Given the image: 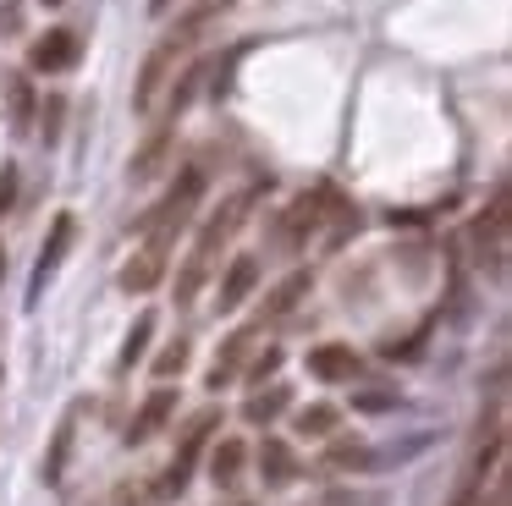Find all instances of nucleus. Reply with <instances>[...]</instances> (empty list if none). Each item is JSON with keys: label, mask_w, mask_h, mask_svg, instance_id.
I'll list each match as a JSON object with an SVG mask.
<instances>
[{"label": "nucleus", "mask_w": 512, "mask_h": 506, "mask_svg": "<svg viewBox=\"0 0 512 506\" xmlns=\"http://www.w3.org/2000/svg\"><path fill=\"white\" fill-rule=\"evenodd\" d=\"M254 204H259V182H248V187H237V193H226L221 204H215L210 215H204L199 237H193V253L182 259L177 286H171L177 308H193V303H199V292H204V281H210L215 259H221V253L232 248V237L243 231V220L254 215Z\"/></svg>", "instance_id": "f257e3e1"}, {"label": "nucleus", "mask_w": 512, "mask_h": 506, "mask_svg": "<svg viewBox=\"0 0 512 506\" xmlns=\"http://www.w3.org/2000/svg\"><path fill=\"white\" fill-rule=\"evenodd\" d=\"M226 11V0H204V6H193V11H182L177 22H171L166 33L155 39V50L144 55V66H138V83H133V110H149L155 105V94L177 77V66L193 55V44L204 39V28H210L215 17Z\"/></svg>", "instance_id": "f03ea898"}, {"label": "nucleus", "mask_w": 512, "mask_h": 506, "mask_svg": "<svg viewBox=\"0 0 512 506\" xmlns=\"http://www.w3.org/2000/svg\"><path fill=\"white\" fill-rule=\"evenodd\" d=\"M204 187H210V171H204V165H182L177 182L133 220V237H155V242H171V248H177V237L188 231L193 209L204 204Z\"/></svg>", "instance_id": "7ed1b4c3"}, {"label": "nucleus", "mask_w": 512, "mask_h": 506, "mask_svg": "<svg viewBox=\"0 0 512 506\" xmlns=\"http://www.w3.org/2000/svg\"><path fill=\"white\" fill-rule=\"evenodd\" d=\"M215 435H221V407H204V413H193L188 424H182V435H177V457H171L166 473H160V479L144 490L149 501H177V495L188 490L193 468H199V457L210 451Z\"/></svg>", "instance_id": "20e7f679"}, {"label": "nucleus", "mask_w": 512, "mask_h": 506, "mask_svg": "<svg viewBox=\"0 0 512 506\" xmlns=\"http://www.w3.org/2000/svg\"><path fill=\"white\" fill-rule=\"evenodd\" d=\"M331 209H336V187H331V182H320L314 193H298V198H292V204L276 215L270 248H276V253H303V248H309V237H320V231H325Z\"/></svg>", "instance_id": "39448f33"}, {"label": "nucleus", "mask_w": 512, "mask_h": 506, "mask_svg": "<svg viewBox=\"0 0 512 506\" xmlns=\"http://www.w3.org/2000/svg\"><path fill=\"white\" fill-rule=\"evenodd\" d=\"M259 275H265V259H259V253H232V259L221 264V281H215V314H237V308L259 292Z\"/></svg>", "instance_id": "423d86ee"}, {"label": "nucleus", "mask_w": 512, "mask_h": 506, "mask_svg": "<svg viewBox=\"0 0 512 506\" xmlns=\"http://www.w3.org/2000/svg\"><path fill=\"white\" fill-rule=\"evenodd\" d=\"M83 61V44L72 28H50L28 44V77H61Z\"/></svg>", "instance_id": "0eeeda50"}, {"label": "nucleus", "mask_w": 512, "mask_h": 506, "mask_svg": "<svg viewBox=\"0 0 512 506\" xmlns=\"http://www.w3.org/2000/svg\"><path fill=\"white\" fill-rule=\"evenodd\" d=\"M166 264H171V242H155V237H144L133 248V259L122 264V275H116V286H122L127 297H144V292H155L160 281H166Z\"/></svg>", "instance_id": "6e6552de"}, {"label": "nucleus", "mask_w": 512, "mask_h": 506, "mask_svg": "<svg viewBox=\"0 0 512 506\" xmlns=\"http://www.w3.org/2000/svg\"><path fill=\"white\" fill-rule=\"evenodd\" d=\"M259 319L254 325H237L232 336L221 341V347H215V358H210V374H204V391H226V385L237 380V374H243V363H248V352L259 347Z\"/></svg>", "instance_id": "1a4fd4ad"}, {"label": "nucleus", "mask_w": 512, "mask_h": 506, "mask_svg": "<svg viewBox=\"0 0 512 506\" xmlns=\"http://www.w3.org/2000/svg\"><path fill=\"white\" fill-rule=\"evenodd\" d=\"M177 402H182V391L177 385H155V391L144 396V402H138V413L127 418V446H149V440L160 435V429L171 424V418H177Z\"/></svg>", "instance_id": "9d476101"}, {"label": "nucleus", "mask_w": 512, "mask_h": 506, "mask_svg": "<svg viewBox=\"0 0 512 506\" xmlns=\"http://www.w3.org/2000/svg\"><path fill=\"white\" fill-rule=\"evenodd\" d=\"M248 462L259 468V479H265V490H287V484H298L303 462H298V446L281 435H265L254 451H248Z\"/></svg>", "instance_id": "9b49d317"}, {"label": "nucleus", "mask_w": 512, "mask_h": 506, "mask_svg": "<svg viewBox=\"0 0 512 506\" xmlns=\"http://www.w3.org/2000/svg\"><path fill=\"white\" fill-rule=\"evenodd\" d=\"M309 374L320 385H347L364 374V358H358V347H347V341H320V347H309Z\"/></svg>", "instance_id": "f8f14e48"}, {"label": "nucleus", "mask_w": 512, "mask_h": 506, "mask_svg": "<svg viewBox=\"0 0 512 506\" xmlns=\"http://www.w3.org/2000/svg\"><path fill=\"white\" fill-rule=\"evenodd\" d=\"M248 440L243 435H215L210 440V484L215 490H237L243 484V473H248Z\"/></svg>", "instance_id": "ddd939ff"}, {"label": "nucleus", "mask_w": 512, "mask_h": 506, "mask_svg": "<svg viewBox=\"0 0 512 506\" xmlns=\"http://www.w3.org/2000/svg\"><path fill=\"white\" fill-rule=\"evenodd\" d=\"M171 138H177V127H171V121H155V127H149V138L138 143V154L127 160V182H133V187L155 182L160 165L171 160Z\"/></svg>", "instance_id": "4468645a"}, {"label": "nucleus", "mask_w": 512, "mask_h": 506, "mask_svg": "<svg viewBox=\"0 0 512 506\" xmlns=\"http://www.w3.org/2000/svg\"><path fill=\"white\" fill-rule=\"evenodd\" d=\"M72 237H78V215H67V209H61V215L50 220V237H45V248H39V264H34V297L45 292V281L61 270V259L72 253Z\"/></svg>", "instance_id": "2eb2a0df"}, {"label": "nucleus", "mask_w": 512, "mask_h": 506, "mask_svg": "<svg viewBox=\"0 0 512 506\" xmlns=\"http://www.w3.org/2000/svg\"><path fill=\"white\" fill-rule=\"evenodd\" d=\"M309 292H314V270H287V275H281V281L265 292V303H259V325H276V319H287Z\"/></svg>", "instance_id": "dca6fc26"}, {"label": "nucleus", "mask_w": 512, "mask_h": 506, "mask_svg": "<svg viewBox=\"0 0 512 506\" xmlns=\"http://www.w3.org/2000/svg\"><path fill=\"white\" fill-rule=\"evenodd\" d=\"M292 407V385H281V380H270V385H254L248 391V402H243V424H254V429H270L281 413Z\"/></svg>", "instance_id": "f3484780"}, {"label": "nucleus", "mask_w": 512, "mask_h": 506, "mask_svg": "<svg viewBox=\"0 0 512 506\" xmlns=\"http://www.w3.org/2000/svg\"><path fill=\"white\" fill-rule=\"evenodd\" d=\"M72 440H78V407H72V413H61L56 435H50V451H45V484H61V479H67Z\"/></svg>", "instance_id": "a211bd4d"}, {"label": "nucleus", "mask_w": 512, "mask_h": 506, "mask_svg": "<svg viewBox=\"0 0 512 506\" xmlns=\"http://www.w3.org/2000/svg\"><path fill=\"white\" fill-rule=\"evenodd\" d=\"M292 429H298L303 440H331L336 429H342V407L336 402H309L292 413Z\"/></svg>", "instance_id": "6ab92c4d"}, {"label": "nucleus", "mask_w": 512, "mask_h": 506, "mask_svg": "<svg viewBox=\"0 0 512 506\" xmlns=\"http://www.w3.org/2000/svg\"><path fill=\"white\" fill-rule=\"evenodd\" d=\"M34 105H39L34 77H28V72H12V77H6V116H12V127H17V132L34 127Z\"/></svg>", "instance_id": "aec40b11"}, {"label": "nucleus", "mask_w": 512, "mask_h": 506, "mask_svg": "<svg viewBox=\"0 0 512 506\" xmlns=\"http://www.w3.org/2000/svg\"><path fill=\"white\" fill-rule=\"evenodd\" d=\"M199 83H204V66L199 61H182V77H171V99H166V116H160V121H171V127H177V121L188 116Z\"/></svg>", "instance_id": "412c9836"}, {"label": "nucleus", "mask_w": 512, "mask_h": 506, "mask_svg": "<svg viewBox=\"0 0 512 506\" xmlns=\"http://www.w3.org/2000/svg\"><path fill=\"white\" fill-rule=\"evenodd\" d=\"M281 363H287V352H281V341H270V347H259V352H248V363H243V374L237 380L254 391V385H270L281 374Z\"/></svg>", "instance_id": "4be33fe9"}, {"label": "nucleus", "mask_w": 512, "mask_h": 506, "mask_svg": "<svg viewBox=\"0 0 512 506\" xmlns=\"http://www.w3.org/2000/svg\"><path fill=\"white\" fill-rule=\"evenodd\" d=\"M149 341H155V314H138V319H133V330H127V341H122V358H116V369L133 374L138 363H144Z\"/></svg>", "instance_id": "5701e85b"}, {"label": "nucleus", "mask_w": 512, "mask_h": 506, "mask_svg": "<svg viewBox=\"0 0 512 506\" xmlns=\"http://www.w3.org/2000/svg\"><path fill=\"white\" fill-rule=\"evenodd\" d=\"M188 352H193V336L182 330V336H171L166 347H160V358H155V369H149V374H155L160 385L182 380V369H188Z\"/></svg>", "instance_id": "b1692460"}, {"label": "nucleus", "mask_w": 512, "mask_h": 506, "mask_svg": "<svg viewBox=\"0 0 512 506\" xmlns=\"http://www.w3.org/2000/svg\"><path fill=\"white\" fill-rule=\"evenodd\" d=\"M325 468H342V473H369V468H375V451H369L364 440H331V451H325Z\"/></svg>", "instance_id": "393cba45"}, {"label": "nucleus", "mask_w": 512, "mask_h": 506, "mask_svg": "<svg viewBox=\"0 0 512 506\" xmlns=\"http://www.w3.org/2000/svg\"><path fill=\"white\" fill-rule=\"evenodd\" d=\"M446 506H485V479H468L463 473V484L446 495Z\"/></svg>", "instance_id": "a878e982"}, {"label": "nucleus", "mask_w": 512, "mask_h": 506, "mask_svg": "<svg viewBox=\"0 0 512 506\" xmlns=\"http://www.w3.org/2000/svg\"><path fill=\"white\" fill-rule=\"evenodd\" d=\"M17 204V165H0V215Z\"/></svg>", "instance_id": "bb28decb"}, {"label": "nucleus", "mask_w": 512, "mask_h": 506, "mask_svg": "<svg viewBox=\"0 0 512 506\" xmlns=\"http://www.w3.org/2000/svg\"><path fill=\"white\" fill-rule=\"evenodd\" d=\"M0 33H23V6H17V0L0 6Z\"/></svg>", "instance_id": "cd10ccee"}, {"label": "nucleus", "mask_w": 512, "mask_h": 506, "mask_svg": "<svg viewBox=\"0 0 512 506\" xmlns=\"http://www.w3.org/2000/svg\"><path fill=\"white\" fill-rule=\"evenodd\" d=\"M50 105V116H45V138H56V127H61V105H67V99H45Z\"/></svg>", "instance_id": "c85d7f7f"}, {"label": "nucleus", "mask_w": 512, "mask_h": 506, "mask_svg": "<svg viewBox=\"0 0 512 506\" xmlns=\"http://www.w3.org/2000/svg\"><path fill=\"white\" fill-rule=\"evenodd\" d=\"M215 506H254V501H237V495H232V501H215Z\"/></svg>", "instance_id": "c756f323"}, {"label": "nucleus", "mask_w": 512, "mask_h": 506, "mask_svg": "<svg viewBox=\"0 0 512 506\" xmlns=\"http://www.w3.org/2000/svg\"><path fill=\"white\" fill-rule=\"evenodd\" d=\"M149 6H155V11H166V6H171V0H149Z\"/></svg>", "instance_id": "7c9ffc66"}, {"label": "nucleus", "mask_w": 512, "mask_h": 506, "mask_svg": "<svg viewBox=\"0 0 512 506\" xmlns=\"http://www.w3.org/2000/svg\"><path fill=\"white\" fill-rule=\"evenodd\" d=\"M0 275H6V253H0Z\"/></svg>", "instance_id": "2f4dec72"}, {"label": "nucleus", "mask_w": 512, "mask_h": 506, "mask_svg": "<svg viewBox=\"0 0 512 506\" xmlns=\"http://www.w3.org/2000/svg\"><path fill=\"white\" fill-rule=\"evenodd\" d=\"M45 6H61V0H45Z\"/></svg>", "instance_id": "473e14b6"}]
</instances>
